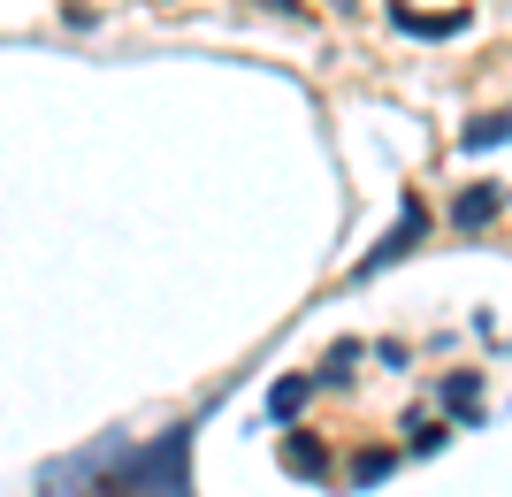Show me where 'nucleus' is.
I'll use <instances>...</instances> for the list:
<instances>
[{
    "label": "nucleus",
    "instance_id": "f257e3e1",
    "mask_svg": "<svg viewBox=\"0 0 512 497\" xmlns=\"http://www.w3.org/2000/svg\"><path fill=\"white\" fill-rule=\"evenodd\" d=\"M192 444H199V421H176L153 444L100 436L77 459L46 467L39 497H192Z\"/></svg>",
    "mask_w": 512,
    "mask_h": 497
},
{
    "label": "nucleus",
    "instance_id": "f03ea898",
    "mask_svg": "<svg viewBox=\"0 0 512 497\" xmlns=\"http://www.w3.org/2000/svg\"><path fill=\"white\" fill-rule=\"evenodd\" d=\"M428 238V207L421 199H406V207H398V222H390L383 238H375V253H360V268H352V283H367V276H383V268H398V260L413 253V245Z\"/></svg>",
    "mask_w": 512,
    "mask_h": 497
},
{
    "label": "nucleus",
    "instance_id": "7ed1b4c3",
    "mask_svg": "<svg viewBox=\"0 0 512 497\" xmlns=\"http://www.w3.org/2000/svg\"><path fill=\"white\" fill-rule=\"evenodd\" d=\"M497 207H505V184H467V192H459V207H451V222L474 238L482 222H497Z\"/></svg>",
    "mask_w": 512,
    "mask_h": 497
},
{
    "label": "nucleus",
    "instance_id": "20e7f679",
    "mask_svg": "<svg viewBox=\"0 0 512 497\" xmlns=\"http://www.w3.org/2000/svg\"><path fill=\"white\" fill-rule=\"evenodd\" d=\"M490 146H512V108H497V115H474V123L459 130V153H490Z\"/></svg>",
    "mask_w": 512,
    "mask_h": 497
},
{
    "label": "nucleus",
    "instance_id": "39448f33",
    "mask_svg": "<svg viewBox=\"0 0 512 497\" xmlns=\"http://www.w3.org/2000/svg\"><path fill=\"white\" fill-rule=\"evenodd\" d=\"M390 23L413 31V39H451V31H467V16H413L406 0H390Z\"/></svg>",
    "mask_w": 512,
    "mask_h": 497
},
{
    "label": "nucleus",
    "instance_id": "423d86ee",
    "mask_svg": "<svg viewBox=\"0 0 512 497\" xmlns=\"http://www.w3.org/2000/svg\"><path fill=\"white\" fill-rule=\"evenodd\" d=\"M306 398H314V375H283V383L268 390V413H276V421H291Z\"/></svg>",
    "mask_w": 512,
    "mask_h": 497
},
{
    "label": "nucleus",
    "instance_id": "0eeeda50",
    "mask_svg": "<svg viewBox=\"0 0 512 497\" xmlns=\"http://www.w3.org/2000/svg\"><path fill=\"white\" fill-rule=\"evenodd\" d=\"M283 467H291V475H321V467H329V452H321L314 436H283Z\"/></svg>",
    "mask_w": 512,
    "mask_h": 497
},
{
    "label": "nucleus",
    "instance_id": "6e6552de",
    "mask_svg": "<svg viewBox=\"0 0 512 497\" xmlns=\"http://www.w3.org/2000/svg\"><path fill=\"white\" fill-rule=\"evenodd\" d=\"M406 444H413V452H436V444H444V421H421V413H413V421H406Z\"/></svg>",
    "mask_w": 512,
    "mask_h": 497
},
{
    "label": "nucleus",
    "instance_id": "1a4fd4ad",
    "mask_svg": "<svg viewBox=\"0 0 512 497\" xmlns=\"http://www.w3.org/2000/svg\"><path fill=\"white\" fill-rule=\"evenodd\" d=\"M474 390H482L474 375H444V398H451V406H474Z\"/></svg>",
    "mask_w": 512,
    "mask_h": 497
},
{
    "label": "nucleus",
    "instance_id": "9d476101",
    "mask_svg": "<svg viewBox=\"0 0 512 497\" xmlns=\"http://www.w3.org/2000/svg\"><path fill=\"white\" fill-rule=\"evenodd\" d=\"M352 475H360V482H383V475H390V452H367L360 467H352Z\"/></svg>",
    "mask_w": 512,
    "mask_h": 497
}]
</instances>
